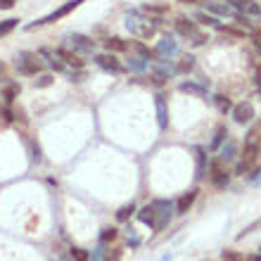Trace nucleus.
<instances>
[{
    "label": "nucleus",
    "mask_w": 261,
    "mask_h": 261,
    "mask_svg": "<svg viewBox=\"0 0 261 261\" xmlns=\"http://www.w3.org/2000/svg\"><path fill=\"white\" fill-rule=\"evenodd\" d=\"M154 107H157V119H159V128H166V124H169V114H166V100L164 95L159 93V95H154Z\"/></svg>",
    "instance_id": "obj_15"
},
{
    "label": "nucleus",
    "mask_w": 261,
    "mask_h": 261,
    "mask_svg": "<svg viewBox=\"0 0 261 261\" xmlns=\"http://www.w3.org/2000/svg\"><path fill=\"white\" fill-rule=\"evenodd\" d=\"M124 252L121 249H102V259L105 261H121Z\"/></svg>",
    "instance_id": "obj_31"
},
{
    "label": "nucleus",
    "mask_w": 261,
    "mask_h": 261,
    "mask_svg": "<svg viewBox=\"0 0 261 261\" xmlns=\"http://www.w3.org/2000/svg\"><path fill=\"white\" fill-rule=\"evenodd\" d=\"M206 88H209V81H204V79H199V81H183V83H178L180 93H188V95H195V97H204L206 95Z\"/></svg>",
    "instance_id": "obj_9"
},
{
    "label": "nucleus",
    "mask_w": 261,
    "mask_h": 261,
    "mask_svg": "<svg viewBox=\"0 0 261 261\" xmlns=\"http://www.w3.org/2000/svg\"><path fill=\"white\" fill-rule=\"evenodd\" d=\"M31 152H34V162H41V159H43L41 147H38V145H34V147H31Z\"/></svg>",
    "instance_id": "obj_41"
},
{
    "label": "nucleus",
    "mask_w": 261,
    "mask_h": 261,
    "mask_svg": "<svg viewBox=\"0 0 261 261\" xmlns=\"http://www.w3.org/2000/svg\"><path fill=\"white\" fill-rule=\"evenodd\" d=\"M55 81V76H50V74H45V76H41L38 81H36V88H48L50 83Z\"/></svg>",
    "instance_id": "obj_37"
},
{
    "label": "nucleus",
    "mask_w": 261,
    "mask_h": 261,
    "mask_svg": "<svg viewBox=\"0 0 261 261\" xmlns=\"http://www.w3.org/2000/svg\"><path fill=\"white\" fill-rule=\"evenodd\" d=\"M19 83H10V86H5V88H3V93H0V95H3V100H5L7 105H12L14 100H17V95H19Z\"/></svg>",
    "instance_id": "obj_21"
},
{
    "label": "nucleus",
    "mask_w": 261,
    "mask_h": 261,
    "mask_svg": "<svg viewBox=\"0 0 261 261\" xmlns=\"http://www.w3.org/2000/svg\"><path fill=\"white\" fill-rule=\"evenodd\" d=\"M14 7V0H0V10H10Z\"/></svg>",
    "instance_id": "obj_42"
},
{
    "label": "nucleus",
    "mask_w": 261,
    "mask_h": 261,
    "mask_svg": "<svg viewBox=\"0 0 261 261\" xmlns=\"http://www.w3.org/2000/svg\"><path fill=\"white\" fill-rule=\"evenodd\" d=\"M60 261H67V259H60Z\"/></svg>",
    "instance_id": "obj_47"
},
{
    "label": "nucleus",
    "mask_w": 261,
    "mask_h": 261,
    "mask_svg": "<svg viewBox=\"0 0 261 261\" xmlns=\"http://www.w3.org/2000/svg\"><path fill=\"white\" fill-rule=\"evenodd\" d=\"M176 31H178L180 36H188V38H190L193 34H197V24H195L193 19H188V17H178V19H176Z\"/></svg>",
    "instance_id": "obj_13"
},
{
    "label": "nucleus",
    "mask_w": 261,
    "mask_h": 261,
    "mask_svg": "<svg viewBox=\"0 0 261 261\" xmlns=\"http://www.w3.org/2000/svg\"><path fill=\"white\" fill-rule=\"evenodd\" d=\"M86 0H69V3H64L62 7H57L55 12H50V14H45V17H41V19H36L34 24H29V31L31 29H36V27H45V24H53V21H57V19H62V17H67L69 12H74L76 7H81Z\"/></svg>",
    "instance_id": "obj_2"
},
{
    "label": "nucleus",
    "mask_w": 261,
    "mask_h": 261,
    "mask_svg": "<svg viewBox=\"0 0 261 261\" xmlns=\"http://www.w3.org/2000/svg\"><path fill=\"white\" fill-rule=\"evenodd\" d=\"M214 102H216V107H219V112H230L233 110V105H230V100H228L226 95H214Z\"/></svg>",
    "instance_id": "obj_28"
},
{
    "label": "nucleus",
    "mask_w": 261,
    "mask_h": 261,
    "mask_svg": "<svg viewBox=\"0 0 261 261\" xmlns=\"http://www.w3.org/2000/svg\"><path fill=\"white\" fill-rule=\"evenodd\" d=\"M17 24H19V19H3L0 21V38H3V36H7L10 34V31H14V29H17Z\"/></svg>",
    "instance_id": "obj_26"
},
{
    "label": "nucleus",
    "mask_w": 261,
    "mask_h": 261,
    "mask_svg": "<svg viewBox=\"0 0 261 261\" xmlns=\"http://www.w3.org/2000/svg\"><path fill=\"white\" fill-rule=\"evenodd\" d=\"M256 97H259V100H261V88H259V93H256Z\"/></svg>",
    "instance_id": "obj_46"
},
{
    "label": "nucleus",
    "mask_w": 261,
    "mask_h": 261,
    "mask_svg": "<svg viewBox=\"0 0 261 261\" xmlns=\"http://www.w3.org/2000/svg\"><path fill=\"white\" fill-rule=\"evenodd\" d=\"M176 50H178V43L173 41V36H164V38L157 43V57L159 60H169V57H173L176 55Z\"/></svg>",
    "instance_id": "obj_11"
},
{
    "label": "nucleus",
    "mask_w": 261,
    "mask_h": 261,
    "mask_svg": "<svg viewBox=\"0 0 261 261\" xmlns=\"http://www.w3.org/2000/svg\"><path fill=\"white\" fill-rule=\"evenodd\" d=\"M193 67H195V57L193 55H186L183 60H180V64H178V71H193Z\"/></svg>",
    "instance_id": "obj_33"
},
{
    "label": "nucleus",
    "mask_w": 261,
    "mask_h": 261,
    "mask_svg": "<svg viewBox=\"0 0 261 261\" xmlns=\"http://www.w3.org/2000/svg\"><path fill=\"white\" fill-rule=\"evenodd\" d=\"M133 212H136V204H133V202H130V204H124V206H121V209L117 212V221H128Z\"/></svg>",
    "instance_id": "obj_30"
},
{
    "label": "nucleus",
    "mask_w": 261,
    "mask_h": 261,
    "mask_svg": "<svg viewBox=\"0 0 261 261\" xmlns=\"http://www.w3.org/2000/svg\"><path fill=\"white\" fill-rule=\"evenodd\" d=\"M3 74H5V64L0 62V76H3Z\"/></svg>",
    "instance_id": "obj_45"
},
{
    "label": "nucleus",
    "mask_w": 261,
    "mask_h": 261,
    "mask_svg": "<svg viewBox=\"0 0 261 261\" xmlns=\"http://www.w3.org/2000/svg\"><path fill=\"white\" fill-rule=\"evenodd\" d=\"M157 27H159V19H150L140 12H128L126 14V29L130 34H136L138 38H152L157 34Z\"/></svg>",
    "instance_id": "obj_1"
},
{
    "label": "nucleus",
    "mask_w": 261,
    "mask_h": 261,
    "mask_svg": "<svg viewBox=\"0 0 261 261\" xmlns=\"http://www.w3.org/2000/svg\"><path fill=\"white\" fill-rule=\"evenodd\" d=\"M223 261H247L242 254H238V252H233V249H228V252H223V256H221Z\"/></svg>",
    "instance_id": "obj_36"
},
{
    "label": "nucleus",
    "mask_w": 261,
    "mask_h": 261,
    "mask_svg": "<svg viewBox=\"0 0 261 261\" xmlns=\"http://www.w3.org/2000/svg\"><path fill=\"white\" fill-rule=\"evenodd\" d=\"M71 259L74 261H88L90 254L86 252V249H81V247H71Z\"/></svg>",
    "instance_id": "obj_34"
},
{
    "label": "nucleus",
    "mask_w": 261,
    "mask_h": 261,
    "mask_svg": "<svg viewBox=\"0 0 261 261\" xmlns=\"http://www.w3.org/2000/svg\"><path fill=\"white\" fill-rule=\"evenodd\" d=\"M128 69H130V71H145V69H147V60H145V57H140V55L130 57V60H128Z\"/></svg>",
    "instance_id": "obj_24"
},
{
    "label": "nucleus",
    "mask_w": 261,
    "mask_h": 261,
    "mask_svg": "<svg viewBox=\"0 0 261 261\" xmlns=\"http://www.w3.org/2000/svg\"><path fill=\"white\" fill-rule=\"evenodd\" d=\"M230 112H233L235 124H249V121L254 119V105H252V102H240V105H235Z\"/></svg>",
    "instance_id": "obj_10"
},
{
    "label": "nucleus",
    "mask_w": 261,
    "mask_h": 261,
    "mask_svg": "<svg viewBox=\"0 0 261 261\" xmlns=\"http://www.w3.org/2000/svg\"><path fill=\"white\" fill-rule=\"evenodd\" d=\"M105 50H107V53H124V50H128V43H126L124 38H117V36H114V38H107V41H105Z\"/></svg>",
    "instance_id": "obj_18"
},
{
    "label": "nucleus",
    "mask_w": 261,
    "mask_h": 261,
    "mask_svg": "<svg viewBox=\"0 0 261 261\" xmlns=\"http://www.w3.org/2000/svg\"><path fill=\"white\" fill-rule=\"evenodd\" d=\"M259 17H261V14H259Z\"/></svg>",
    "instance_id": "obj_49"
},
{
    "label": "nucleus",
    "mask_w": 261,
    "mask_h": 261,
    "mask_svg": "<svg viewBox=\"0 0 261 261\" xmlns=\"http://www.w3.org/2000/svg\"><path fill=\"white\" fill-rule=\"evenodd\" d=\"M245 147H261V124H254L247 133V140H245Z\"/></svg>",
    "instance_id": "obj_19"
},
{
    "label": "nucleus",
    "mask_w": 261,
    "mask_h": 261,
    "mask_svg": "<svg viewBox=\"0 0 261 261\" xmlns=\"http://www.w3.org/2000/svg\"><path fill=\"white\" fill-rule=\"evenodd\" d=\"M209 180H212L214 188H219V190H223V188L228 186V180H230V173L223 169V162H214L212 164V173H209Z\"/></svg>",
    "instance_id": "obj_5"
},
{
    "label": "nucleus",
    "mask_w": 261,
    "mask_h": 261,
    "mask_svg": "<svg viewBox=\"0 0 261 261\" xmlns=\"http://www.w3.org/2000/svg\"><path fill=\"white\" fill-rule=\"evenodd\" d=\"M178 3H183V5H195V3H199V0H178Z\"/></svg>",
    "instance_id": "obj_43"
},
{
    "label": "nucleus",
    "mask_w": 261,
    "mask_h": 261,
    "mask_svg": "<svg viewBox=\"0 0 261 261\" xmlns=\"http://www.w3.org/2000/svg\"><path fill=\"white\" fill-rule=\"evenodd\" d=\"M169 7L166 5H145L143 7V12H147V14H164Z\"/></svg>",
    "instance_id": "obj_35"
},
{
    "label": "nucleus",
    "mask_w": 261,
    "mask_h": 261,
    "mask_svg": "<svg viewBox=\"0 0 261 261\" xmlns=\"http://www.w3.org/2000/svg\"><path fill=\"white\" fill-rule=\"evenodd\" d=\"M195 154H197V178H204V173H206V154H204L202 147H197Z\"/></svg>",
    "instance_id": "obj_23"
},
{
    "label": "nucleus",
    "mask_w": 261,
    "mask_h": 261,
    "mask_svg": "<svg viewBox=\"0 0 261 261\" xmlns=\"http://www.w3.org/2000/svg\"><path fill=\"white\" fill-rule=\"evenodd\" d=\"M117 235H119L117 228H105L102 233H100V242H114L117 240Z\"/></svg>",
    "instance_id": "obj_32"
},
{
    "label": "nucleus",
    "mask_w": 261,
    "mask_h": 261,
    "mask_svg": "<svg viewBox=\"0 0 261 261\" xmlns=\"http://www.w3.org/2000/svg\"><path fill=\"white\" fill-rule=\"evenodd\" d=\"M67 41L71 45V50L83 53V55H88V53L95 50V41H90L88 36H83V34H71V36H67Z\"/></svg>",
    "instance_id": "obj_6"
},
{
    "label": "nucleus",
    "mask_w": 261,
    "mask_h": 261,
    "mask_svg": "<svg viewBox=\"0 0 261 261\" xmlns=\"http://www.w3.org/2000/svg\"><path fill=\"white\" fill-rule=\"evenodd\" d=\"M233 157H235V145L228 140L226 145H221V147H219V159H221V162H230Z\"/></svg>",
    "instance_id": "obj_22"
},
{
    "label": "nucleus",
    "mask_w": 261,
    "mask_h": 261,
    "mask_svg": "<svg viewBox=\"0 0 261 261\" xmlns=\"http://www.w3.org/2000/svg\"><path fill=\"white\" fill-rule=\"evenodd\" d=\"M226 136H228V128L226 126H219V128H216V136H214V140H212V150H219L221 145H223V140H226Z\"/></svg>",
    "instance_id": "obj_25"
},
{
    "label": "nucleus",
    "mask_w": 261,
    "mask_h": 261,
    "mask_svg": "<svg viewBox=\"0 0 261 261\" xmlns=\"http://www.w3.org/2000/svg\"><path fill=\"white\" fill-rule=\"evenodd\" d=\"M259 178H261V166H254V169H252V173H249V180L254 183V180H259Z\"/></svg>",
    "instance_id": "obj_40"
},
{
    "label": "nucleus",
    "mask_w": 261,
    "mask_h": 261,
    "mask_svg": "<svg viewBox=\"0 0 261 261\" xmlns=\"http://www.w3.org/2000/svg\"><path fill=\"white\" fill-rule=\"evenodd\" d=\"M252 43H254V48L261 50V29H254V31H252Z\"/></svg>",
    "instance_id": "obj_39"
},
{
    "label": "nucleus",
    "mask_w": 261,
    "mask_h": 261,
    "mask_svg": "<svg viewBox=\"0 0 261 261\" xmlns=\"http://www.w3.org/2000/svg\"><path fill=\"white\" fill-rule=\"evenodd\" d=\"M38 55L41 57H48V64L53 69H55V71H62L64 69V60L60 55H57V53H53V50H48V48H43L41 53H38Z\"/></svg>",
    "instance_id": "obj_17"
},
{
    "label": "nucleus",
    "mask_w": 261,
    "mask_h": 261,
    "mask_svg": "<svg viewBox=\"0 0 261 261\" xmlns=\"http://www.w3.org/2000/svg\"><path fill=\"white\" fill-rule=\"evenodd\" d=\"M206 41H209V38H206V34H199V31L190 36V43H193V45H204Z\"/></svg>",
    "instance_id": "obj_38"
},
{
    "label": "nucleus",
    "mask_w": 261,
    "mask_h": 261,
    "mask_svg": "<svg viewBox=\"0 0 261 261\" xmlns=\"http://www.w3.org/2000/svg\"><path fill=\"white\" fill-rule=\"evenodd\" d=\"M154 204V209H157V226H154V230H162V228L171 221V209L173 204L169 202V199H154L152 202Z\"/></svg>",
    "instance_id": "obj_4"
},
{
    "label": "nucleus",
    "mask_w": 261,
    "mask_h": 261,
    "mask_svg": "<svg viewBox=\"0 0 261 261\" xmlns=\"http://www.w3.org/2000/svg\"><path fill=\"white\" fill-rule=\"evenodd\" d=\"M259 154H261V147H259Z\"/></svg>",
    "instance_id": "obj_48"
},
{
    "label": "nucleus",
    "mask_w": 261,
    "mask_h": 261,
    "mask_svg": "<svg viewBox=\"0 0 261 261\" xmlns=\"http://www.w3.org/2000/svg\"><path fill=\"white\" fill-rule=\"evenodd\" d=\"M204 7L209 12L219 14V17H238V14H240L230 3H226V0H223V3H221V0H206Z\"/></svg>",
    "instance_id": "obj_8"
},
{
    "label": "nucleus",
    "mask_w": 261,
    "mask_h": 261,
    "mask_svg": "<svg viewBox=\"0 0 261 261\" xmlns=\"http://www.w3.org/2000/svg\"><path fill=\"white\" fill-rule=\"evenodd\" d=\"M57 55L64 60V64H71V67H76V69H81L83 67V60L79 57V53L76 50H69V48H60L57 50Z\"/></svg>",
    "instance_id": "obj_14"
},
{
    "label": "nucleus",
    "mask_w": 261,
    "mask_h": 261,
    "mask_svg": "<svg viewBox=\"0 0 261 261\" xmlns=\"http://www.w3.org/2000/svg\"><path fill=\"white\" fill-rule=\"evenodd\" d=\"M95 64L105 71H110V74H124V64L119 62L114 53H107V55H97L95 57Z\"/></svg>",
    "instance_id": "obj_7"
},
{
    "label": "nucleus",
    "mask_w": 261,
    "mask_h": 261,
    "mask_svg": "<svg viewBox=\"0 0 261 261\" xmlns=\"http://www.w3.org/2000/svg\"><path fill=\"white\" fill-rule=\"evenodd\" d=\"M240 12L242 14H256V17H259V14H261V7L256 5V3H252V0H242Z\"/></svg>",
    "instance_id": "obj_27"
},
{
    "label": "nucleus",
    "mask_w": 261,
    "mask_h": 261,
    "mask_svg": "<svg viewBox=\"0 0 261 261\" xmlns=\"http://www.w3.org/2000/svg\"><path fill=\"white\" fill-rule=\"evenodd\" d=\"M130 50H136L140 57H145V60H154L157 57V50H150L145 43H140V41H133L130 43Z\"/></svg>",
    "instance_id": "obj_20"
},
{
    "label": "nucleus",
    "mask_w": 261,
    "mask_h": 261,
    "mask_svg": "<svg viewBox=\"0 0 261 261\" xmlns=\"http://www.w3.org/2000/svg\"><path fill=\"white\" fill-rule=\"evenodd\" d=\"M247 261H261V254H252Z\"/></svg>",
    "instance_id": "obj_44"
},
{
    "label": "nucleus",
    "mask_w": 261,
    "mask_h": 261,
    "mask_svg": "<svg viewBox=\"0 0 261 261\" xmlns=\"http://www.w3.org/2000/svg\"><path fill=\"white\" fill-rule=\"evenodd\" d=\"M195 199H197V190H190L188 195H183V197L176 202V214H188Z\"/></svg>",
    "instance_id": "obj_16"
},
{
    "label": "nucleus",
    "mask_w": 261,
    "mask_h": 261,
    "mask_svg": "<svg viewBox=\"0 0 261 261\" xmlns=\"http://www.w3.org/2000/svg\"><path fill=\"white\" fill-rule=\"evenodd\" d=\"M197 21H199V24H206V27L223 29V27L219 24V21H216V17H212V14H206V12H199V14H197Z\"/></svg>",
    "instance_id": "obj_29"
},
{
    "label": "nucleus",
    "mask_w": 261,
    "mask_h": 261,
    "mask_svg": "<svg viewBox=\"0 0 261 261\" xmlns=\"http://www.w3.org/2000/svg\"><path fill=\"white\" fill-rule=\"evenodd\" d=\"M138 221L145 223V226H150V228L157 226V209H154V204L143 206V209L138 212Z\"/></svg>",
    "instance_id": "obj_12"
},
{
    "label": "nucleus",
    "mask_w": 261,
    "mask_h": 261,
    "mask_svg": "<svg viewBox=\"0 0 261 261\" xmlns=\"http://www.w3.org/2000/svg\"><path fill=\"white\" fill-rule=\"evenodd\" d=\"M43 69V62H41V55H36V53H29V50H24V53H19V57H17V71L24 76H36L38 71Z\"/></svg>",
    "instance_id": "obj_3"
}]
</instances>
